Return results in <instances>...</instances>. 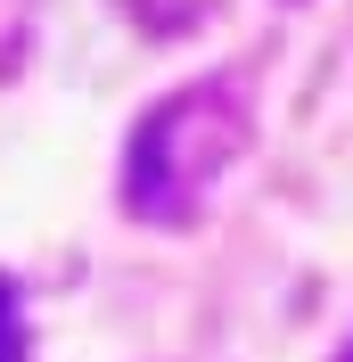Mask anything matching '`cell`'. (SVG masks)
<instances>
[{
    "label": "cell",
    "mask_w": 353,
    "mask_h": 362,
    "mask_svg": "<svg viewBox=\"0 0 353 362\" xmlns=\"http://www.w3.org/2000/svg\"><path fill=\"white\" fill-rule=\"evenodd\" d=\"M337 362H353V346H345V354H337Z\"/></svg>",
    "instance_id": "3"
},
{
    "label": "cell",
    "mask_w": 353,
    "mask_h": 362,
    "mask_svg": "<svg viewBox=\"0 0 353 362\" xmlns=\"http://www.w3.org/2000/svg\"><path fill=\"white\" fill-rule=\"evenodd\" d=\"M0 362H25V321H17V288L0 280Z\"/></svg>",
    "instance_id": "2"
},
{
    "label": "cell",
    "mask_w": 353,
    "mask_h": 362,
    "mask_svg": "<svg viewBox=\"0 0 353 362\" xmlns=\"http://www.w3.org/2000/svg\"><path fill=\"white\" fill-rule=\"evenodd\" d=\"M246 148V115L222 83L181 90L164 107H148V124L132 132V157H124V198L148 223H181L189 206L214 189V173Z\"/></svg>",
    "instance_id": "1"
}]
</instances>
